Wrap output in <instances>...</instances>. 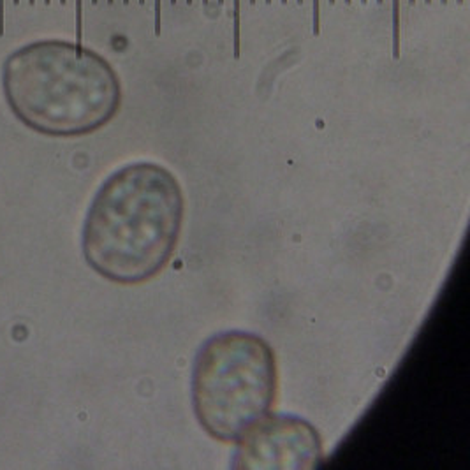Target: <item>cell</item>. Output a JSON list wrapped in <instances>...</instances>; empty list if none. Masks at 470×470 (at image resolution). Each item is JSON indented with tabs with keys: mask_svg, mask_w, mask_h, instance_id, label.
Masks as SVG:
<instances>
[{
	"mask_svg": "<svg viewBox=\"0 0 470 470\" xmlns=\"http://www.w3.org/2000/svg\"><path fill=\"white\" fill-rule=\"evenodd\" d=\"M109 2H113V0H109Z\"/></svg>",
	"mask_w": 470,
	"mask_h": 470,
	"instance_id": "27",
	"label": "cell"
},
{
	"mask_svg": "<svg viewBox=\"0 0 470 470\" xmlns=\"http://www.w3.org/2000/svg\"><path fill=\"white\" fill-rule=\"evenodd\" d=\"M440 2H442V4H448V0H440Z\"/></svg>",
	"mask_w": 470,
	"mask_h": 470,
	"instance_id": "11",
	"label": "cell"
},
{
	"mask_svg": "<svg viewBox=\"0 0 470 470\" xmlns=\"http://www.w3.org/2000/svg\"><path fill=\"white\" fill-rule=\"evenodd\" d=\"M124 2H125V4H127V2H129V0H124Z\"/></svg>",
	"mask_w": 470,
	"mask_h": 470,
	"instance_id": "26",
	"label": "cell"
},
{
	"mask_svg": "<svg viewBox=\"0 0 470 470\" xmlns=\"http://www.w3.org/2000/svg\"><path fill=\"white\" fill-rule=\"evenodd\" d=\"M238 440L232 468H317L322 463L319 431L296 416H266Z\"/></svg>",
	"mask_w": 470,
	"mask_h": 470,
	"instance_id": "4",
	"label": "cell"
},
{
	"mask_svg": "<svg viewBox=\"0 0 470 470\" xmlns=\"http://www.w3.org/2000/svg\"><path fill=\"white\" fill-rule=\"evenodd\" d=\"M298 4H303V0H298Z\"/></svg>",
	"mask_w": 470,
	"mask_h": 470,
	"instance_id": "16",
	"label": "cell"
},
{
	"mask_svg": "<svg viewBox=\"0 0 470 470\" xmlns=\"http://www.w3.org/2000/svg\"><path fill=\"white\" fill-rule=\"evenodd\" d=\"M312 32L313 36L320 34V0H312Z\"/></svg>",
	"mask_w": 470,
	"mask_h": 470,
	"instance_id": "7",
	"label": "cell"
},
{
	"mask_svg": "<svg viewBox=\"0 0 470 470\" xmlns=\"http://www.w3.org/2000/svg\"><path fill=\"white\" fill-rule=\"evenodd\" d=\"M139 4H144V0H139Z\"/></svg>",
	"mask_w": 470,
	"mask_h": 470,
	"instance_id": "20",
	"label": "cell"
},
{
	"mask_svg": "<svg viewBox=\"0 0 470 470\" xmlns=\"http://www.w3.org/2000/svg\"><path fill=\"white\" fill-rule=\"evenodd\" d=\"M171 4H173V6H174V4H177V0H171Z\"/></svg>",
	"mask_w": 470,
	"mask_h": 470,
	"instance_id": "10",
	"label": "cell"
},
{
	"mask_svg": "<svg viewBox=\"0 0 470 470\" xmlns=\"http://www.w3.org/2000/svg\"><path fill=\"white\" fill-rule=\"evenodd\" d=\"M271 2H273V0H266V4H271Z\"/></svg>",
	"mask_w": 470,
	"mask_h": 470,
	"instance_id": "14",
	"label": "cell"
},
{
	"mask_svg": "<svg viewBox=\"0 0 470 470\" xmlns=\"http://www.w3.org/2000/svg\"><path fill=\"white\" fill-rule=\"evenodd\" d=\"M277 396V359L266 340L245 331L215 335L192 370V407L202 430L238 440L270 414Z\"/></svg>",
	"mask_w": 470,
	"mask_h": 470,
	"instance_id": "3",
	"label": "cell"
},
{
	"mask_svg": "<svg viewBox=\"0 0 470 470\" xmlns=\"http://www.w3.org/2000/svg\"><path fill=\"white\" fill-rule=\"evenodd\" d=\"M425 2H426V4H430V2H431V0H425Z\"/></svg>",
	"mask_w": 470,
	"mask_h": 470,
	"instance_id": "19",
	"label": "cell"
},
{
	"mask_svg": "<svg viewBox=\"0 0 470 470\" xmlns=\"http://www.w3.org/2000/svg\"><path fill=\"white\" fill-rule=\"evenodd\" d=\"M408 2H410V4H414V2H416V0H408Z\"/></svg>",
	"mask_w": 470,
	"mask_h": 470,
	"instance_id": "17",
	"label": "cell"
},
{
	"mask_svg": "<svg viewBox=\"0 0 470 470\" xmlns=\"http://www.w3.org/2000/svg\"><path fill=\"white\" fill-rule=\"evenodd\" d=\"M185 197L157 162L113 171L92 199L81 232L86 265L114 284H141L164 270L182 232Z\"/></svg>",
	"mask_w": 470,
	"mask_h": 470,
	"instance_id": "1",
	"label": "cell"
},
{
	"mask_svg": "<svg viewBox=\"0 0 470 470\" xmlns=\"http://www.w3.org/2000/svg\"><path fill=\"white\" fill-rule=\"evenodd\" d=\"M282 2H284V4H287V0H282Z\"/></svg>",
	"mask_w": 470,
	"mask_h": 470,
	"instance_id": "24",
	"label": "cell"
},
{
	"mask_svg": "<svg viewBox=\"0 0 470 470\" xmlns=\"http://www.w3.org/2000/svg\"><path fill=\"white\" fill-rule=\"evenodd\" d=\"M250 4H255V0H250Z\"/></svg>",
	"mask_w": 470,
	"mask_h": 470,
	"instance_id": "21",
	"label": "cell"
},
{
	"mask_svg": "<svg viewBox=\"0 0 470 470\" xmlns=\"http://www.w3.org/2000/svg\"><path fill=\"white\" fill-rule=\"evenodd\" d=\"M361 2H363V4H366V0H361Z\"/></svg>",
	"mask_w": 470,
	"mask_h": 470,
	"instance_id": "25",
	"label": "cell"
},
{
	"mask_svg": "<svg viewBox=\"0 0 470 470\" xmlns=\"http://www.w3.org/2000/svg\"><path fill=\"white\" fill-rule=\"evenodd\" d=\"M155 36H160V0H155Z\"/></svg>",
	"mask_w": 470,
	"mask_h": 470,
	"instance_id": "8",
	"label": "cell"
},
{
	"mask_svg": "<svg viewBox=\"0 0 470 470\" xmlns=\"http://www.w3.org/2000/svg\"><path fill=\"white\" fill-rule=\"evenodd\" d=\"M456 2H458V4H463V0H456Z\"/></svg>",
	"mask_w": 470,
	"mask_h": 470,
	"instance_id": "12",
	"label": "cell"
},
{
	"mask_svg": "<svg viewBox=\"0 0 470 470\" xmlns=\"http://www.w3.org/2000/svg\"><path fill=\"white\" fill-rule=\"evenodd\" d=\"M330 4H335V0H330Z\"/></svg>",
	"mask_w": 470,
	"mask_h": 470,
	"instance_id": "22",
	"label": "cell"
},
{
	"mask_svg": "<svg viewBox=\"0 0 470 470\" xmlns=\"http://www.w3.org/2000/svg\"><path fill=\"white\" fill-rule=\"evenodd\" d=\"M202 4H204V6H208L210 2H208V0H202Z\"/></svg>",
	"mask_w": 470,
	"mask_h": 470,
	"instance_id": "9",
	"label": "cell"
},
{
	"mask_svg": "<svg viewBox=\"0 0 470 470\" xmlns=\"http://www.w3.org/2000/svg\"><path fill=\"white\" fill-rule=\"evenodd\" d=\"M377 2H379V4H382V2H384V0H377Z\"/></svg>",
	"mask_w": 470,
	"mask_h": 470,
	"instance_id": "18",
	"label": "cell"
},
{
	"mask_svg": "<svg viewBox=\"0 0 470 470\" xmlns=\"http://www.w3.org/2000/svg\"><path fill=\"white\" fill-rule=\"evenodd\" d=\"M343 2H345V4H350V0H343Z\"/></svg>",
	"mask_w": 470,
	"mask_h": 470,
	"instance_id": "15",
	"label": "cell"
},
{
	"mask_svg": "<svg viewBox=\"0 0 470 470\" xmlns=\"http://www.w3.org/2000/svg\"><path fill=\"white\" fill-rule=\"evenodd\" d=\"M94 2H95V0H94Z\"/></svg>",
	"mask_w": 470,
	"mask_h": 470,
	"instance_id": "28",
	"label": "cell"
},
{
	"mask_svg": "<svg viewBox=\"0 0 470 470\" xmlns=\"http://www.w3.org/2000/svg\"><path fill=\"white\" fill-rule=\"evenodd\" d=\"M242 0H232V46L234 58H240V44H242Z\"/></svg>",
	"mask_w": 470,
	"mask_h": 470,
	"instance_id": "5",
	"label": "cell"
},
{
	"mask_svg": "<svg viewBox=\"0 0 470 470\" xmlns=\"http://www.w3.org/2000/svg\"><path fill=\"white\" fill-rule=\"evenodd\" d=\"M0 81L14 116L51 137L92 134L122 106L114 67L81 41L39 39L20 46L4 60Z\"/></svg>",
	"mask_w": 470,
	"mask_h": 470,
	"instance_id": "2",
	"label": "cell"
},
{
	"mask_svg": "<svg viewBox=\"0 0 470 470\" xmlns=\"http://www.w3.org/2000/svg\"><path fill=\"white\" fill-rule=\"evenodd\" d=\"M217 2H219V4H224V0H217Z\"/></svg>",
	"mask_w": 470,
	"mask_h": 470,
	"instance_id": "13",
	"label": "cell"
},
{
	"mask_svg": "<svg viewBox=\"0 0 470 470\" xmlns=\"http://www.w3.org/2000/svg\"><path fill=\"white\" fill-rule=\"evenodd\" d=\"M393 56L400 58V0H393Z\"/></svg>",
	"mask_w": 470,
	"mask_h": 470,
	"instance_id": "6",
	"label": "cell"
},
{
	"mask_svg": "<svg viewBox=\"0 0 470 470\" xmlns=\"http://www.w3.org/2000/svg\"><path fill=\"white\" fill-rule=\"evenodd\" d=\"M190 2H192V0H187V4H190Z\"/></svg>",
	"mask_w": 470,
	"mask_h": 470,
	"instance_id": "23",
	"label": "cell"
}]
</instances>
